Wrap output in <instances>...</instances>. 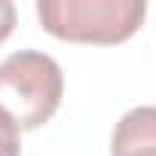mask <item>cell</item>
<instances>
[{
    "label": "cell",
    "mask_w": 156,
    "mask_h": 156,
    "mask_svg": "<svg viewBox=\"0 0 156 156\" xmlns=\"http://www.w3.org/2000/svg\"><path fill=\"white\" fill-rule=\"evenodd\" d=\"M64 95V73L58 61L37 49H19L0 61V110L19 132L46 126Z\"/></svg>",
    "instance_id": "obj_1"
},
{
    "label": "cell",
    "mask_w": 156,
    "mask_h": 156,
    "mask_svg": "<svg viewBox=\"0 0 156 156\" xmlns=\"http://www.w3.org/2000/svg\"><path fill=\"white\" fill-rule=\"evenodd\" d=\"M147 16L144 0H40L43 31L67 43L116 46L129 40Z\"/></svg>",
    "instance_id": "obj_2"
},
{
    "label": "cell",
    "mask_w": 156,
    "mask_h": 156,
    "mask_svg": "<svg viewBox=\"0 0 156 156\" xmlns=\"http://www.w3.org/2000/svg\"><path fill=\"white\" fill-rule=\"evenodd\" d=\"M110 156H156V107L141 104L122 113L110 135Z\"/></svg>",
    "instance_id": "obj_3"
},
{
    "label": "cell",
    "mask_w": 156,
    "mask_h": 156,
    "mask_svg": "<svg viewBox=\"0 0 156 156\" xmlns=\"http://www.w3.org/2000/svg\"><path fill=\"white\" fill-rule=\"evenodd\" d=\"M0 156H22V141L16 122L0 110Z\"/></svg>",
    "instance_id": "obj_4"
},
{
    "label": "cell",
    "mask_w": 156,
    "mask_h": 156,
    "mask_svg": "<svg viewBox=\"0 0 156 156\" xmlns=\"http://www.w3.org/2000/svg\"><path fill=\"white\" fill-rule=\"evenodd\" d=\"M16 28V3L12 0H0V43H3Z\"/></svg>",
    "instance_id": "obj_5"
}]
</instances>
